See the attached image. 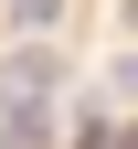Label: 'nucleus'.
<instances>
[{"label": "nucleus", "mask_w": 138, "mask_h": 149, "mask_svg": "<svg viewBox=\"0 0 138 149\" xmlns=\"http://www.w3.org/2000/svg\"><path fill=\"white\" fill-rule=\"evenodd\" d=\"M117 85H128V96H138V53H128V64H117Z\"/></svg>", "instance_id": "7ed1b4c3"}, {"label": "nucleus", "mask_w": 138, "mask_h": 149, "mask_svg": "<svg viewBox=\"0 0 138 149\" xmlns=\"http://www.w3.org/2000/svg\"><path fill=\"white\" fill-rule=\"evenodd\" d=\"M11 11H21V22H32V32H43V22H53V11H64V0H11Z\"/></svg>", "instance_id": "f03ea898"}, {"label": "nucleus", "mask_w": 138, "mask_h": 149, "mask_svg": "<svg viewBox=\"0 0 138 149\" xmlns=\"http://www.w3.org/2000/svg\"><path fill=\"white\" fill-rule=\"evenodd\" d=\"M53 139V53L0 64V149H43Z\"/></svg>", "instance_id": "f257e3e1"}]
</instances>
